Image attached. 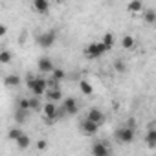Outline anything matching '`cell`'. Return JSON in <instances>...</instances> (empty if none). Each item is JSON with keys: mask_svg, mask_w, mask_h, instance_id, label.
<instances>
[{"mask_svg": "<svg viewBox=\"0 0 156 156\" xmlns=\"http://www.w3.org/2000/svg\"><path fill=\"white\" fill-rule=\"evenodd\" d=\"M26 85H28V88L31 90V94H33L35 98L44 96V92L48 90V88H46V79H44L42 75H37V77L30 75V77H28V81H26Z\"/></svg>", "mask_w": 156, "mask_h": 156, "instance_id": "obj_1", "label": "cell"}, {"mask_svg": "<svg viewBox=\"0 0 156 156\" xmlns=\"http://www.w3.org/2000/svg\"><path fill=\"white\" fill-rule=\"evenodd\" d=\"M134 136H136V130L130 129V127H127V125L118 127L116 132H114L116 141H118V143H123V145H125V143H132V141H134Z\"/></svg>", "mask_w": 156, "mask_h": 156, "instance_id": "obj_2", "label": "cell"}, {"mask_svg": "<svg viewBox=\"0 0 156 156\" xmlns=\"http://www.w3.org/2000/svg\"><path fill=\"white\" fill-rule=\"evenodd\" d=\"M55 41H57V31L55 30H48V31H42V33L37 35V44L44 50L51 48L55 44Z\"/></svg>", "mask_w": 156, "mask_h": 156, "instance_id": "obj_3", "label": "cell"}, {"mask_svg": "<svg viewBox=\"0 0 156 156\" xmlns=\"http://www.w3.org/2000/svg\"><path fill=\"white\" fill-rule=\"evenodd\" d=\"M85 53H87L88 59H99L101 55L107 53V50H105V46H103L101 42H90V44L87 46Z\"/></svg>", "mask_w": 156, "mask_h": 156, "instance_id": "obj_4", "label": "cell"}, {"mask_svg": "<svg viewBox=\"0 0 156 156\" xmlns=\"http://www.w3.org/2000/svg\"><path fill=\"white\" fill-rule=\"evenodd\" d=\"M42 112H44V116H46V121L48 123H53V121H57V112H59V107L55 105V103H44L42 105Z\"/></svg>", "mask_w": 156, "mask_h": 156, "instance_id": "obj_5", "label": "cell"}, {"mask_svg": "<svg viewBox=\"0 0 156 156\" xmlns=\"http://www.w3.org/2000/svg\"><path fill=\"white\" fill-rule=\"evenodd\" d=\"M92 156H112V149L107 141H96L92 145Z\"/></svg>", "mask_w": 156, "mask_h": 156, "instance_id": "obj_6", "label": "cell"}, {"mask_svg": "<svg viewBox=\"0 0 156 156\" xmlns=\"http://www.w3.org/2000/svg\"><path fill=\"white\" fill-rule=\"evenodd\" d=\"M85 119H88V121H92V123H96V125H101L103 121H105V112L101 110V108H98V107H92L88 112H87V118Z\"/></svg>", "mask_w": 156, "mask_h": 156, "instance_id": "obj_7", "label": "cell"}, {"mask_svg": "<svg viewBox=\"0 0 156 156\" xmlns=\"http://www.w3.org/2000/svg\"><path fill=\"white\" fill-rule=\"evenodd\" d=\"M62 110H64V114H68V116H75L77 112H79V105H77V99H75V98H64Z\"/></svg>", "mask_w": 156, "mask_h": 156, "instance_id": "obj_8", "label": "cell"}, {"mask_svg": "<svg viewBox=\"0 0 156 156\" xmlns=\"http://www.w3.org/2000/svg\"><path fill=\"white\" fill-rule=\"evenodd\" d=\"M37 68H39L41 73H51L55 66H53V61H51L50 57H39V61H37Z\"/></svg>", "mask_w": 156, "mask_h": 156, "instance_id": "obj_9", "label": "cell"}, {"mask_svg": "<svg viewBox=\"0 0 156 156\" xmlns=\"http://www.w3.org/2000/svg\"><path fill=\"white\" fill-rule=\"evenodd\" d=\"M98 130H99V125H96V123H92L88 119L81 121V132L85 136H94V134H98Z\"/></svg>", "mask_w": 156, "mask_h": 156, "instance_id": "obj_10", "label": "cell"}, {"mask_svg": "<svg viewBox=\"0 0 156 156\" xmlns=\"http://www.w3.org/2000/svg\"><path fill=\"white\" fill-rule=\"evenodd\" d=\"M44 96H46V99H48V103H59V101H62L64 99V96H62V92L61 90H46L44 92Z\"/></svg>", "mask_w": 156, "mask_h": 156, "instance_id": "obj_11", "label": "cell"}, {"mask_svg": "<svg viewBox=\"0 0 156 156\" xmlns=\"http://www.w3.org/2000/svg\"><path fill=\"white\" fill-rule=\"evenodd\" d=\"M20 83H22V79L17 73H9V75L4 77V85L9 87V88H17V87H20Z\"/></svg>", "mask_w": 156, "mask_h": 156, "instance_id": "obj_12", "label": "cell"}, {"mask_svg": "<svg viewBox=\"0 0 156 156\" xmlns=\"http://www.w3.org/2000/svg\"><path fill=\"white\" fill-rule=\"evenodd\" d=\"M145 141H147L149 149H154V147H156V129H154V123H151V125H149V130H147Z\"/></svg>", "mask_w": 156, "mask_h": 156, "instance_id": "obj_13", "label": "cell"}, {"mask_svg": "<svg viewBox=\"0 0 156 156\" xmlns=\"http://www.w3.org/2000/svg\"><path fill=\"white\" fill-rule=\"evenodd\" d=\"M33 9H35L37 13L44 15V13H48V9H50V2H48V0H33Z\"/></svg>", "mask_w": 156, "mask_h": 156, "instance_id": "obj_14", "label": "cell"}, {"mask_svg": "<svg viewBox=\"0 0 156 156\" xmlns=\"http://www.w3.org/2000/svg\"><path fill=\"white\" fill-rule=\"evenodd\" d=\"M99 42L105 46V50H107V51H110V50L114 48V44H116V39H114V35H112V33H105L103 41H99Z\"/></svg>", "mask_w": 156, "mask_h": 156, "instance_id": "obj_15", "label": "cell"}, {"mask_svg": "<svg viewBox=\"0 0 156 156\" xmlns=\"http://www.w3.org/2000/svg\"><path fill=\"white\" fill-rule=\"evenodd\" d=\"M15 143H17V147H19L20 151H26V149L31 145V140H30V136H28V134H22V136H20Z\"/></svg>", "mask_w": 156, "mask_h": 156, "instance_id": "obj_16", "label": "cell"}, {"mask_svg": "<svg viewBox=\"0 0 156 156\" xmlns=\"http://www.w3.org/2000/svg\"><path fill=\"white\" fill-rule=\"evenodd\" d=\"M127 9H129L130 13H141V11H143V4L140 2V0H132V2L127 4Z\"/></svg>", "mask_w": 156, "mask_h": 156, "instance_id": "obj_17", "label": "cell"}, {"mask_svg": "<svg viewBox=\"0 0 156 156\" xmlns=\"http://www.w3.org/2000/svg\"><path fill=\"white\" fill-rule=\"evenodd\" d=\"M24 134V130L20 129V127H13V129H9L8 130V140H13V141H17L20 136Z\"/></svg>", "mask_w": 156, "mask_h": 156, "instance_id": "obj_18", "label": "cell"}, {"mask_svg": "<svg viewBox=\"0 0 156 156\" xmlns=\"http://www.w3.org/2000/svg\"><path fill=\"white\" fill-rule=\"evenodd\" d=\"M50 75H51V79H55L57 83H61L62 79H66V72H64L62 68H53V72H51Z\"/></svg>", "mask_w": 156, "mask_h": 156, "instance_id": "obj_19", "label": "cell"}, {"mask_svg": "<svg viewBox=\"0 0 156 156\" xmlns=\"http://www.w3.org/2000/svg\"><path fill=\"white\" fill-rule=\"evenodd\" d=\"M79 88H81V92H83L85 96H92V94H94V87H92L88 81H85V79H81Z\"/></svg>", "mask_w": 156, "mask_h": 156, "instance_id": "obj_20", "label": "cell"}, {"mask_svg": "<svg viewBox=\"0 0 156 156\" xmlns=\"http://www.w3.org/2000/svg\"><path fill=\"white\" fill-rule=\"evenodd\" d=\"M143 19H145V22L147 24H154L156 22V11L151 8V9H145L143 11Z\"/></svg>", "mask_w": 156, "mask_h": 156, "instance_id": "obj_21", "label": "cell"}, {"mask_svg": "<svg viewBox=\"0 0 156 156\" xmlns=\"http://www.w3.org/2000/svg\"><path fill=\"white\" fill-rule=\"evenodd\" d=\"M134 44H136V41H134V37H132V35H125V37L121 39V48H125V50L134 48Z\"/></svg>", "mask_w": 156, "mask_h": 156, "instance_id": "obj_22", "label": "cell"}, {"mask_svg": "<svg viewBox=\"0 0 156 156\" xmlns=\"http://www.w3.org/2000/svg\"><path fill=\"white\" fill-rule=\"evenodd\" d=\"M13 59V53L9 50H2L0 51V64H9Z\"/></svg>", "mask_w": 156, "mask_h": 156, "instance_id": "obj_23", "label": "cell"}, {"mask_svg": "<svg viewBox=\"0 0 156 156\" xmlns=\"http://www.w3.org/2000/svg\"><path fill=\"white\" fill-rule=\"evenodd\" d=\"M114 70H116L118 73H125V72H127V62H125L123 59H116V61H114Z\"/></svg>", "mask_w": 156, "mask_h": 156, "instance_id": "obj_24", "label": "cell"}, {"mask_svg": "<svg viewBox=\"0 0 156 156\" xmlns=\"http://www.w3.org/2000/svg\"><path fill=\"white\" fill-rule=\"evenodd\" d=\"M15 121H17L19 125H22V123H26V121H28V112H24V110H20V108H17V112H15Z\"/></svg>", "mask_w": 156, "mask_h": 156, "instance_id": "obj_25", "label": "cell"}, {"mask_svg": "<svg viewBox=\"0 0 156 156\" xmlns=\"http://www.w3.org/2000/svg\"><path fill=\"white\" fill-rule=\"evenodd\" d=\"M28 101H30V110H37V112H39V110L42 108V105H41V98H35V96H33V98H30Z\"/></svg>", "mask_w": 156, "mask_h": 156, "instance_id": "obj_26", "label": "cell"}, {"mask_svg": "<svg viewBox=\"0 0 156 156\" xmlns=\"http://www.w3.org/2000/svg\"><path fill=\"white\" fill-rule=\"evenodd\" d=\"M19 108H20V110H24V112H28V110H30V101H28V98L19 99Z\"/></svg>", "mask_w": 156, "mask_h": 156, "instance_id": "obj_27", "label": "cell"}, {"mask_svg": "<svg viewBox=\"0 0 156 156\" xmlns=\"http://www.w3.org/2000/svg\"><path fill=\"white\" fill-rule=\"evenodd\" d=\"M37 149H39V151H46V149H48V141H46V140H39V141H37Z\"/></svg>", "mask_w": 156, "mask_h": 156, "instance_id": "obj_28", "label": "cell"}, {"mask_svg": "<svg viewBox=\"0 0 156 156\" xmlns=\"http://www.w3.org/2000/svg\"><path fill=\"white\" fill-rule=\"evenodd\" d=\"M8 33V26L6 24H0V37H4Z\"/></svg>", "mask_w": 156, "mask_h": 156, "instance_id": "obj_29", "label": "cell"}, {"mask_svg": "<svg viewBox=\"0 0 156 156\" xmlns=\"http://www.w3.org/2000/svg\"><path fill=\"white\" fill-rule=\"evenodd\" d=\"M26 39H28V31L24 30V31H20V35H19V41H20V42H24Z\"/></svg>", "mask_w": 156, "mask_h": 156, "instance_id": "obj_30", "label": "cell"}]
</instances>
